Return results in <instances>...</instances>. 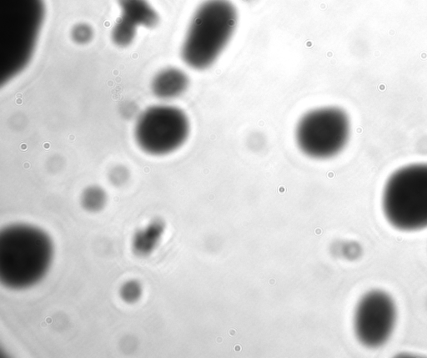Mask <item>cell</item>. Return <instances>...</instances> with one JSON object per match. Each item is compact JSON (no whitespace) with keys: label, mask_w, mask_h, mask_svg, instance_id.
Returning <instances> with one entry per match:
<instances>
[{"label":"cell","mask_w":427,"mask_h":358,"mask_svg":"<svg viewBox=\"0 0 427 358\" xmlns=\"http://www.w3.org/2000/svg\"><path fill=\"white\" fill-rule=\"evenodd\" d=\"M54 244L43 230L14 224L0 232V281L21 290L40 282L51 267Z\"/></svg>","instance_id":"obj_1"},{"label":"cell","mask_w":427,"mask_h":358,"mask_svg":"<svg viewBox=\"0 0 427 358\" xmlns=\"http://www.w3.org/2000/svg\"><path fill=\"white\" fill-rule=\"evenodd\" d=\"M44 16L43 0H0V84L28 64Z\"/></svg>","instance_id":"obj_2"},{"label":"cell","mask_w":427,"mask_h":358,"mask_svg":"<svg viewBox=\"0 0 427 358\" xmlns=\"http://www.w3.org/2000/svg\"><path fill=\"white\" fill-rule=\"evenodd\" d=\"M238 22L230 0H205L193 15L181 47L184 62L196 71L213 64L229 45Z\"/></svg>","instance_id":"obj_3"},{"label":"cell","mask_w":427,"mask_h":358,"mask_svg":"<svg viewBox=\"0 0 427 358\" xmlns=\"http://www.w3.org/2000/svg\"><path fill=\"white\" fill-rule=\"evenodd\" d=\"M383 213L402 232L427 227V164H412L392 174L382 193Z\"/></svg>","instance_id":"obj_4"},{"label":"cell","mask_w":427,"mask_h":358,"mask_svg":"<svg viewBox=\"0 0 427 358\" xmlns=\"http://www.w3.org/2000/svg\"><path fill=\"white\" fill-rule=\"evenodd\" d=\"M350 136V118L338 107L311 110L304 115L296 126L298 147L314 159H329L338 155L347 145Z\"/></svg>","instance_id":"obj_5"},{"label":"cell","mask_w":427,"mask_h":358,"mask_svg":"<svg viewBox=\"0 0 427 358\" xmlns=\"http://www.w3.org/2000/svg\"><path fill=\"white\" fill-rule=\"evenodd\" d=\"M190 129V121L183 110L160 105L141 113L134 126V139L144 152L161 156L174 152L186 143Z\"/></svg>","instance_id":"obj_6"},{"label":"cell","mask_w":427,"mask_h":358,"mask_svg":"<svg viewBox=\"0 0 427 358\" xmlns=\"http://www.w3.org/2000/svg\"><path fill=\"white\" fill-rule=\"evenodd\" d=\"M396 321L397 308L393 299L382 290H371L357 304L354 333L362 344L377 348L389 340Z\"/></svg>","instance_id":"obj_7"},{"label":"cell","mask_w":427,"mask_h":358,"mask_svg":"<svg viewBox=\"0 0 427 358\" xmlns=\"http://www.w3.org/2000/svg\"><path fill=\"white\" fill-rule=\"evenodd\" d=\"M190 85L188 75L178 68L164 69L155 75L152 81V91L160 100L169 101L178 98Z\"/></svg>","instance_id":"obj_8"},{"label":"cell","mask_w":427,"mask_h":358,"mask_svg":"<svg viewBox=\"0 0 427 358\" xmlns=\"http://www.w3.org/2000/svg\"><path fill=\"white\" fill-rule=\"evenodd\" d=\"M122 17L135 25L144 28H155L160 17L147 0H118Z\"/></svg>","instance_id":"obj_9"},{"label":"cell","mask_w":427,"mask_h":358,"mask_svg":"<svg viewBox=\"0 0 427 358\" xmlns=\"http://www.w3.org/2000/svg\"><path fill=\"white\" fill-rule=\"evenodd\" d=\"M164 232V225L160 220L153 221L134 236L133 249L136 255L146 256L156 248Z\"/></svg>","instance_id":"obj_10"},{"label":"cell","mask_w":427,"mask_h":358,"mask_svg":"<svg viewBox=\"0 0 427 358\" xmlns=\"http://www.w3.org/2000/svg\"><path fill=\"white\" fill-rule=\"evenodd\" d=\"M137 34V26L121 16L112 29V40L120 47H127L131 45Z\"/></svg>","instance_id":"obj_11"},{"label":"cell","mask_w":427,"mask_h":358,"mask_svg":"<svg viewBox=\"0 0 427 358\" xmlns=\"http://www.w3.org/2000/svg\"><path fill=\"white\" fill-rule=\"evenodd\" d=\"M107 202V194L99 186H90L84 191L81 203L86 211L97 212L102 210Z\"/></svg>","instance_id":"obj_12"},{"label":"cell","mask_w":427,"mask_h":358,"mask_svg":"<svg viewBox=\"0 0 427 358\" xmlns=\"http://www.w3.org/2000/svg\"><path fill=\"white\" fill-rule=\"evenodd\" d=\"M143 292V288L138 281L131 280L123 284L120 288V297L126 303H135L140 299Z\"/></svg>","instance_id":"obj_13"},{"label":"cell","mask_w":427,"mask_h":358,"mask_svg":"<svg viewBox=\"0 0 427 358\" xmlns=\"http://www.w3.org/2000/svg\"><path fill=\"white\" fill-rule=\"evenodd\" d=\"M92 29L90 27L85 24L76 25L72 31V37L76 42L79 44H85L91 40Z\"/></svg>","instance_id":"obj_14"},{"label":"cell","mask_w":427,"mask_h":358,"mask_svg":"<svg viewBox=\"0 0 427 358\" xmlns=\"http://www.w3.org/2000/svg\"><path fill=\"white\" fill-rule=\"evenodd\" d=\"M126 180V171H122L121 169L120 170L119 169L117 171H113V173L111 175V180H112V182L115 183L116 185H121Z\"/></svg>","instance_id":"obj_15"}]
</instances>
